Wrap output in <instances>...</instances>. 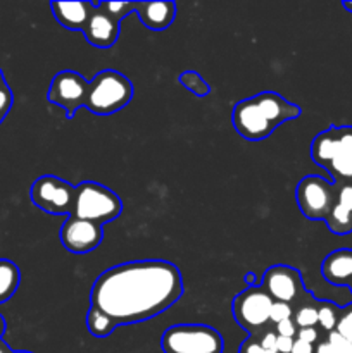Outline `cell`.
I'll use <instances>...</instances> for the list:
<instances>
[{
    "mask_svg": "<svg viewBox=\"0 0 352 353\" xmlns=\"http://www.w3.org/2000/svg\"><path fill=\"white\" fill-rule=\"evenodd\" d=\"M183 295L182 272L168 261H137L114 265L97 278L90 305L116 326L144 323L175 305Z\"/></svg>",
    "mask_w": 352,
    "mask_h": 353,
    "instance_id": "obj_1",
    "label": "cell"
},
{
    "mask_svg": "<svg viewBox=\"0 0 352 353\" xmlns=\"http://www.w3.org/2000/svg\"><path fill=\"white\" fill-rule=\"evenodd\" d=\"M300 107L280 93L262 92L233 107V126L247 141H262L286 121L300 116Z\"/></svg>",
    "mask_w": 352,
    "mask_h": 353,
    "instance_id": "obj_2",
    "label": "cell"
},
{
    "mask_svg": "<svg viewBox=\"0 0 352 353\" xmlns=\"http://www.w3.org/2000/svg\"><path fill=\"white\" fill-rule=\"evenodd\" d=\"M133 99V85L121 72L106 69L88 83L85 107L97 116L119 112Z\"/></svg>",
    "mask_w": 352,
    "mask_h": 353,
    "instance_id": "obj_3",
    "label": "cell"
},
{
    "mask_svg": "<svg viewBox=\"0 0 352 353\" xmlns=\"http://www.w3.org/2000/svg\"><path fill=\"white\" fill-rule=\"evenodd\" d=\"M121 212H123V202L107 186L92 181H83L75 186L72 217L92 221L104 226L107 223H113Z\"/></svg>",
    "mask_w": 352,
    "mask_h": 353,
    "instance_id": "obj_4",
    "label": "cell"
},
{
    "mask_svg": "<svg viewBox=\"0 0 352 353\" xmlns=\"http://www.w3.org/2000/svg\"><path fill=\"white\" fill-rule=\"evenodd\" d=\"M161 348L164 353H223L224 341L206 324H176L164 331Z\"/></svg>",
    "mask_w": 352,
    "mask_h": 353,
    "instance_id": "obj_5",
    "label": "cell"
},
{
    "mask_svg": "<svg viewBox=\"0 0 352 353\" xmlns=\"http://www.w3.org/2000/svg\"><path fill=\"white\" fill-rule=\"evenodd\" d=\"M337 192L333 183L321 176H306L295 188L297 205L309 221H326L337 202Z\"/></svg>",
    "mask_w": 352,
    "mask_h": 353,
    "instance_id": "obj_6",
    "label": "cell"
},
{
    "mask_svg": "<svg viewBox=\"0 0 352 353\" xmlns=\"http://www.w3.org/2000/svg\"><path fill=\"white\" fill-rule=\"evenodd\" d=\"M231 307L235 321L240 324V327H244L251 336H257L269 324L273 299L261 286H252L238 293Z\"/></svg>",
    "mask_w": 352,
    "mask_h": 353,
    "instance_id": "obj_7",
    "label": "cell"
},
{
    "mask_svg": "<svg viewBox=\"0 0 352 353\" xmlns=\"http://www.w3.org/2000/svg\"><path fill=\"white\" fill-rule=\"evenodd\" d=\"M31 202L40 210L54 216H71L75 186L57 176L45 174L35 179L30 190Z\"/></svg>",
    "mask_w": 352,
    "mask_h": 353,
    "instance_id": "obj_8",
    "label": "cell"
},
{
    "mask_svg": "<svg viewBox=\"0 0 352 353\" xmlns=\"http://www.w3.org/2000/svg\"><path fill=\"white\" fill-rule=\"evenodd\" d=\"M261 288L273 299V302H283L293 305L295 302L307 299L309 293L304 288L302 276L290 265H271L264 272Z\"/></svg>",
    "mask_w": 352,
    "mask_h": 353,
    "instance_id": "obj_9",
    "label": "cell"
},
{
    "mask_svg": "<svg viewBox=\"0 0 352 353\" xmlns=\"http://www.w3.org/2000/svg\"><path fill=\"white\" fill-rule=\"evenodd\" d=\"M88 83L79 72L61 71L52 78L48 86L47 99L48 102L62 107L66 110L68 119H72L79 107H85L86 93H88Z\"/></svg>",
    "mask_w": 352,
    "mask_h": 353,
    "instance_id": "obj_10",
    "label": "cell"
},
{
    "mask_svg": "<svg viewBox=\"0 0 352 353\" xmlns=\"http://www.w3.org/2000/svg\"><path fill=\"white\" fill-rule=\"evenodd\" d=\"M102 226L92 221L69 216L61 226V243L71 254H88L102 243Z\"/></svg>",
    "mask_w": 352,
    "mask_h": 353,
    "instance_id": "obj_11",
    "label": "cell"
},
{
    "mask_svg": "<svg viewBox=\"0 0 352 353\" xmlns=\"http://www.w3.org/2000/svg\"><path fill=\"white\" fill-rule=\"evenodd\" d=\"M86 41L97 48H109L113 47L119 37V21L114 19L107 10L100 7L97 2L93 7L90 19L83 30Z\"/></svg>",
    "mask_w": 352,
    "mask_h": 353,
    "instance_id": "obj_12",
    "label": "cell"
},
{
    "mask_svg": "<svg viewBox=\"0 0 352 353\" xmlns=\"http://www.w3.org/2000/svg\"><path fill=\"white\" fill-rule=\"evenodd\" d=\"M176 10L175 2H135V12L144 26L152 31L168 30L175 21Z\"/></svg>",
    "mask_w": 352,
    "mask_h": 353,
    "instance_id": "obj_13",
    "label": "cell"
},
{
    "mask_svg": "<svg viewBox=\"0 0 352 353\" xmlns=\"http://www.w3.org/2000/svg\"><path fill=\"white\" fill-rule=\"evenodd\" d=\"M324 223L328 230L338 236L352 233V183L338 188L337 202Z\"/></svg>",
    "mask_w": 352,
    "mask_h": 353,
    "instance_id": "obj_14",
    "label": "cell"
},
{
    "mask_svg": "<svg viewBox=\"0 0 352 353\" xmlns=\"http://www.w3.org/2000/svg\"><path fill=\"white\" fill-rule=\"evenodd\" d=\"M321 274L335 286L352 285V250L340 248L331 252L321 264Z\"/></svg>",
    "mask_w": 352,
    "mask_h": 353,
    "instance_id": "obj_15",
    "label": "cell"
},
{
    "mask_svg": "<svg viewBox=\"0 0 352 353\" xmlns=\"http://www.w3.org/2000/svg\"><path fill=\"white\" fill-rule=\"evenodd\" d=\"M95 3L92 2H52L50 9L54 10L55 19L61 26L71 31H83L90 19Z\"/></svg>",
    "mask_w": 352,
    "mask_h": 353,
    "instance_id": "obj_16",
    "label": "cell"
},
{
    "mask_svg": "<svg viewBox=\"0 0 352 353\" xmlns=\"http://www.w3.org/2000/svg\"><path fill=\"white\" fill-rule=\"evenodd\" d=\"M21 283V271L9 259H0V303L14 296Z\"/></svg>",
    "mask_w": 352,
    "mask_h": 353,
    "instance_id": "obj_17",
    "label": "cell"
},
{
    "mask_svg": "<svg viewBox=\"0 0 352 353\" xmlns=\"http://www.w3.org/2000/svg\"><path fill=\"white\" fill-rule=\"evenodd\" d=\"M86 327H88L90 334L95 338H107L114 330H116V324L110 317H107L106 314L100 312L99 309L90 305L88 312H86Z\"/></svg>",
    "mask_w": 352,
    "mask_h": 353,
    "instance_id": "obj_18",
    "label": "cell"
},
{
    "mask_svg": "<svg viewBox=\"0 0 352 353\" xmlns=\"http://www.w3.org/2000/svg\"><path fill=\"white\" fill-rule=\"evenodd\" d=\"M293 323L297 324L299 330L304 327H316L317 326V300L311 299V295L307 299L302 300V303H299L297 309H293Z\"/></svg>",
    "mask_w": 352,
    "mask_h": 353,
    "instance_id": "obj_19",
    "label": "cell"
},
{
    "mask_svg": "<svg viewBox=\"0 0 352 353\" xmlns=\"http://www.w3.org/2000/svg\"><path fill=\"white\" fill-rule=\"evenodd\" d=\"M314 353H352V343L344 340L337 331H331L317 341Z\"/></svg>",
    "mask_w": 352,
    "mask_h": 353,
    "instance_id": "obj_20",
    "label": "cell"
},
{
    "mask_svg": "<svg viewBox=\"0 0 352 353\" xmlns=\"http://www.w3.org/2000/svg\"><path fill=\"white\" fill-rule=\"evenodd\" d=\"M179 83H182L188 92H192L193 95L199 97V99H204V97H207L211 93L209 83H207L197 71L182 72V74H179Z\"/></svg>",
    "mask_w": 352,
    "mask_h": 353,
    "instance_id": "obj_21",
    "label": "cell"
},
{
    "mask_svg": "<svg viewBox=\"0 0 352 353\" xmlns=\"http://www.w3.org/2000/svg\"><path fill=\"white\" fill-rule=\"evenodd\" d=\"M326 171L338 179H352V152L340 150L328 164Z\"/></svg>",
    "mask_w": 352,
    "mask_h": 353,
    "instance_id": "obj_22",
    "label": "cell"
},
{
    "mask_svg": "<svg viewBox=\"0 0 352 353\" xmlns=\"http://www.w3.org/2000/svg\"><path fill=\"white\" fill-rule=\"evenodd\" d=\"M340 314L331 302H317V324L324 333H331L337 327Z\"/></svg>",
    "mask_w": 352,
    "mask_h": 353,
    "instance_id": "obj_23",
    "label": "cell"
},
{
    "mask_svg": "<svg viewBox=\"0 0 352 353\" xmlns=\"http://www.w3.org/2000/svg\"><path fill=\"white\" fill-rule=\"evenodd\" d=\"M12 103H14V93L12 90H10V86L7 85L6 76H3L2 69H0V124L3 123L7 114L10 112Z\"/></svg>",
    "mask_w": 352,
    "mask_h": 353,
    "instance_id": "obj_24",
    "label": "cell"
},
{
    "mask_svg": "<svg viewBox=\"0 0 352 353\" xmlns=\"http://www.w3.org/2000/svg\"><path fill=\"white\" fill-rule=\"evenodd\" d=\"M104 10L110 14L116 21H123L124 17L135 12V2H99Z\"/></svg>",
    "mask_w": 352,
    "mask_h": 353,
    "instance_id": "obj_25",
    "label": "cell"
},
{
    "mask_svg": "<svg viewBox=\"0 0 352 353\" xmlns=\"http://www.w3.org/2000/svg\"><path fill=\"white\" fill-rule=\"evenodd\" d=\"M293 317V307L289 303L283 302H273L271 314H269V323H273L276 326L278 323L286 319H292Z\"/></svg>",
    "mask_w": 352,
    "mask_h": 353,
    "instance_id": "obj_26",
    "label": "cell"
},
{
    "mask_svg": "<svg viewBox=\"0 0 352 353\" xmlns=\"http://www.w3.org/2000/svg\"><path fill=\"white\" fill-rule=\"evenodd\" d=\"M335 331H337L344 340H347L349 343H352V307L347 310V312L342 314Z\"/></svg>",
    "mask_w": 352,
    "mask_h": 353,
    "instance_id": "obj_27",
    "label": "cell"
},
{
    "mask_svg": "<svg viewBox=\"0 0 352 353\" xmlns=\"http://www.w3.org/2000/svg\"><path fill=\"white\" fill-rule=\"evenodd\" d=\"M297 331H299V327H297V324L293 323V319L282 321V323H278V324H276V326H275V333L278 334V336L292 338V340H295Z\"/></svg>",
    "mask_w": 352,
    "mask_h": 353,
    "instance_id": "obj_28",
    "label": "cell"
},
{
    "mask_svg": "<svg viewBox=\"0 0 352 353\" xmlns=\"http://www.w3.org/2000/svg\"><path fill=\"white\" fill-rule=\"evenodd\" d=\"M238 353H278V352H271V350H266L264 347H261L259 343V338L257 336H248L247 340L242 343L240 352Z\"/></svg>",
    "mask_w": 352,
    "mask_h": 353,
    "instance_id": "obj_29",
    "label": "cell"
},
{
    "mask_svg": "<svg viewBox=\"0 0 352 353\" xmlns=\"http://www.w3.org/2000/svg\"><path fill=\"white\" fill-rule=\"evenodd\" d=\"M297 340H302L306 341V343H311V345H316L317 341L321 340L320 336V331L316 330V327H304V330H299L297 331Z\"/></svg>",
    "mask_w": 352,
    "mask_h": 353,
    "instance_id": "obj_30",
    "label": "cell"
},
{
    "mask_svg": "<svg viewBox=\"0 0 352 353\" xmlns=\"http://www.w3.org/2000/svg\"><path fill=\"white\" fill-rule=\"evenodd\" d=\"M293 347V340L292 338H285V336H278L276 338V352L278 353H290Z\"/></svg>",
    "mask_w": 352,
    "mask_h": 353,
    "instance_id": "obj_31",
    "label": "cell"
},
{
    "mask_svg": "<svg viewBox=\"0 0 352 353\" xmlns=\"http://www.w3.org/2000/svg\"><path fill=\"white\" fill-rule=\"evenodd\" d=\"M314 347L316 345H311V343H306V341L302 340H293V347H292V352L290 353H314Z\"/></svg>",
    "mask_w": 352,
    "mask_h": 353,
    "instance_id": "obj_32",
    "label": "cell"
},
{
    "mask_svg": "<svg viewBox=\"0 0 352 353\" xmlns=\"http://www.w3.org/2000/svg\"><path fill=\"white\" fill-rule=\"evenodd\" d=\"M244 281H245V285L248 286V288H252V286H259V279H257V276L254 274V272H247V274H245V278H244Z\"/></svg>",
    "mask_w": 352,
    "mask_h": 353,
    "instance_id": "obj_33",
    "label": "cell"
},
{
    "mask_svg": "<svg viewBox=\"0 0 352 353\" xmlns=\"http://www.w3.org/2000/svg\"><path fill=\"white\" fill-rule=\"evenodd\" d=\"M6 327H7V324H6V319H3V317H2V314H0V340H2L3 333H6Z\"/></svg>",
    "mask_w": 352,
    "mask_h": 353,
    "instance_id": "obj_34",
    "label": "cell"
},
{
    "mask_svg": "<svg viewBox=\"0 0 352 353\" xmlns=\"http://www.w3.org/2000/svg\"><path fill=\"white\" fill-rule=\"evenodd\" d=\"M0 353H12V350L9 348V345H7L3 340H0Z\"/></svg>",
    "mask_w": 352,
    "mask_h": 353,
    "instance_id": "obj_35",
    "label": "cell"
},
{
    "mask_svg": "<svg viewBox=\"0 0 352 353\" xmlns=\"http://www.w3.org/2000/svg\"><path fill=\"white\" fill-rule=\"evenodd\" d=\"M344 7H345V9L352 10V2H344Z\"/></svg>",
    "mask_w": 352,
    "mask_h": 353,
    "instance_id": "obj_36",
    "label": "cell"
},
{
    "mask_svg": "<svg viewBox=\"0 0 352 353\" xmlns=\"http://www.w3.org/2000/svg\"><path fill=\"white\" fill-rule=\"evenodd\" d=\"M12 353H31V352H23V350H12Z\"/></svg>",
    "mask_w": 352,
    "mask_h": 353,
    "instance_id": "obj_37",
    "label": "cell"
},
{
    "mask_svg": "<svg viewBox=\"0 0 352 353\" xmlns=\"http://www.w3.org/2000/svg\"><path fill=\"white\" fill-rule=\"evenodd\" d=\"M351 286H352V285H351Z\"/></svg>",
    "mask_w": 352,
    "mask_h": 353,
    "instance_id": "obj_38",
    "label": "cell"
}]
</instances>
